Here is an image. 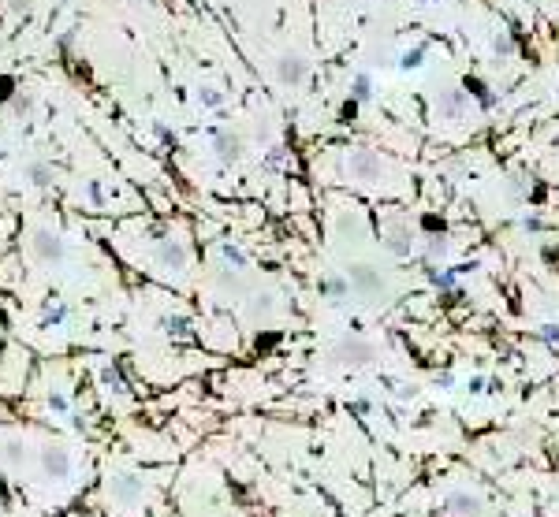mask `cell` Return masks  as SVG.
<instances>
[{
	"label": "cell",
	"mask_w": 559,
	"mask_h": 517,
	"mask_svg": "<svg viewBox=\"0 0 559 517\" xmlns=\"http://www.w3.org/2000/svg\"><path fill=\"white\" fill-rule=\"evenodd\" d=\"M347 279H351V291L365 302H377L380 294L388 291V279H384L380 268H373V264H351Z\"/></svg>",
	"instance_id": "1"
},
{
	"label": "cell",
	"mask_w": 559,
	"mask_h": 517,
	"mask_svg": "<svg viewBox=\"0 0 559 517\" xmlns=\"http://www.w3.org/2000/svg\"><path fill=\"white\" fill-rule=\"evenodd\" d=\"M30 253L38 257L41 264H57V261H63L68 246H63V238H60L52 227H34V235H30Z\"/></svg>",
	"instance_id": "2"
},
{
	"label": "cell",
	"mask_w": 559,
	"mask_h": 517,
	"mask_svg": "<svg viewBox=\"0 0 559 517\" xmlns=\"http://www.w3.org/2000/svg\"><path fill=\"white\" fill-rule=\"evenodd\" d=\"M306 78H309V60L302 56V52H280L276 56V82L280 86L298 89V86H306Z\"/></svg>",
	"instance_id": "3"
},
{
	"label": "cell",
	"mask_w": 559,
	"mask_h": 517,
	"mask_svg": "<svg viewBox=\"0 0 559 517\" xmlns=\"http://www.w3.org/2000/svg\"><path fill=\"white\" fill-rule=\"evenodd\" d=\"M38 465L49 480H68L71 476V450L60 447V443H49V447H41Z\"/></svg>",
	"instance_id": "4"
},
{
	"label": "cell",
	"mask_w": 559,
	"mask_h": 517,
	"mask_svg": "<svg viewBox=\"0 0 559 517\" xmlns=\"http://www.w3.org/2000/svg\"><path fill=\"white\" fill-rule=\"evenodd\" d=\"M380 156L373 153V149H351V156H347V171H351V179H358V182H373V179H380Z\"/></svg>",
	"instance_id": "5"
},
{
	"label": "cell",
	"mask_w": 559,
	"mask_h": 517,
	"mask_svg": "<svg viewBox=\"0 0 559 517\" xmlns=\"http://www.w3.org/2000/svg\"><path fill=\"white\" fill-rule=\"evenodd\" d=\"M466 101H470V94H466V89H459V86H444V89H436L433 108H436L440 119H463Z\"/></svg>",
	"instance_id": "6"
},
{
	"label": "cell",
	"mask_w": 559,
	"mask_h": 517,
	"mask_svg": "<svg viewBox=\"0 0 559 517\" xmlns=\"http://www.w3.org/2000/svg\"><path fill=\"white\" fill-rule=\"evenodd\" d=\"M187 261H190V249L183 246L179 238H164L161 249H157V264H161V268L183 272V268H187Z\"/></svg>",
	"instance_id": "7"
},
{
	"label": "cell",
	"mask_w": 559,
	"mask_h": 517,
	"mask_svg": "<svg viewBox=\"0 0 559 517\" xmlns=\"http://www.w3.org/2000/svg\"><path fill=\"white\" fill-rule=\"evenodd\" d=\"M332 357H340L343 365H365V361H373V343H365V339H343L340 346L332 350Z\"/></svg>",
	"instance_id": "8"
},
{
	"label": "cell",
	"mask_w": 559,
	"mask_h": 517,
	"mask_svg": "<svg viewBox=\"0 0 559 517\" xmlns=\"http://www.w3.org/2000/svg\"><path fill=\"white\" fill-rule=\"evenodd\" d=\"M213 149H216V160L220 164H239L243 160V138L235 131H220L213 138Z\"/></svg>",
	"instance_id": "9"
},
{
	"label": "cell",
	"mask_w": 559,
	"mask_h": 517,
	"mask_svg": "<svg viewBox=\"0 0 559 517\" xmlns=\"http://www.w3.org/2000/svg\"><path fill=\"white\" fill-rule=\"evenodd\" d=\"M321 298H328V302H347L351 298V279H347V275H340V272H325L321 275Z\"/></svg>",
	"instance_id": "10"
},
{
	"label": "cell",
	"mask_w": 559,
	"mask_h": 517,
	"mask_svg": "<svg viewBox=\"0 0 559 517\" xmlns=\"http://www.w3.org/2000/svg\"><path fill=\"white\" fill-rule=\"evenodd\" d=\"M108 495L120 503H139L142 498V480L139 476H112L108 480Z\"/></svg>",
	"instance_id": "11"
},
{
	"label": "cell",
	"mask_w": 559,
	"mask_h": 517,
	"mask_svg": "<svg viewBox=\"0 0 559 517\" xmlns=\"http://www.w3.org/2000/svg\"><path fill=\"white\" fill-rule=\"evenodd\" d=\"M384 246H388V253H396V257H410V249H414V238H410L407 227H392L388 238H384Z\"/></svg>",
	"instance_id": "12"
},
{
	"label": "cell",
	"mask_w": 559,
	"mask_h": 517,
	"mask_svg": "<svg viewBox=\"0 0 559 517\" xmlns=\"http://www.w3.org/2000/svg\"><path fill=\"white\" fill-rule=\"evenodd\" d=\"M23 175H26V182L30 187H38V190H45V187H52V168L45 160H30L23 168Z\"/></svg>",
	"instance_id": "13"
},
{
	"label": "cell",
	"mask_w": 559,
	"mask_h": 517,
	"mask_svg": "<svg viewBox=\"0 0 559 517\" xmlns=\"http://www.w3.org/2000/svg\"><path fill=\"white\" fill-rule=\"evenodd\" d=\"M34 105H38V97H34V94H26V89H19V94H12V112L19 116V119H30Z\"/></svg>",
	"instance_id": "14"
},
{
	"label": "cell",
	"mask_w": 559,
	"mask_h": 517,
	"mask_svg": "<svg viewBox=\"0 0 559 517\" xmlns=\"http://www.w3.org/2000/svg\"><path fill=\"white\" fill-rule=\"evenodd\" d=\"M351 97L358 101V105L373 101V78H369V75H354V78H351Z\"/></svg>",
	"instance_id": "15"
},
{
	"label": "cell",
	"mask_w": 559,
	"mask_h": 517,
	"mask_svg": "<svg viewBox=\"0 0 559 517\" xmlns=\"http://www.w3.org/2000/svg\"><path fill=\"white\" fill-rule=\"evenodd\" d=\"M421 63H425V49H407V52L399 56V67H403V71H418Z\"/></svg>",
	"instance_id": "16"
},
{
	"label": "cell",
	"mask_w": 559,
	"mask_h": 517,
	"mask_svg": "<svg viewBox=\"0 0 559 517\" xmlns=\"http://www.w3.org/2000/svg\"><path fill=\"white\" fill-rule=\"evenodd\" d=\"M492 52H496L500 60H511V56H515V41H511V34H496V41H492Z\"/></svg>",
	"instance_id": "17"
},
{
	"label": "cell",
	"mask_w": 559,
	"mask_h": 517,
	"mask_svg": "<svg viewBox=\"0 0 559 517\" xmlns=\"http://www.w3.org/2000/svg\"><path fill=\"white\" fill-rule=\"evenodd\" d=\"M4 458L12 461V465H23V461H26V443L12 439V443H8V447H4Z\"/></svg>",
	"instance_id": "18"
},
{
	"label": "cell",
	"mask_w": 559,
	"mask_h": 517,
	"mask_svg": "<svg viewBox=\"0 0 559 517\" xmlns=\"http://www.w3.org/2000/svg\"><path fill=\"white\" fill-rule=\"evenodd\" d=\"M336 116H340V123H354V119H358V101H354V97H347L343 105H340V112H336Z\"/></svg>",
	"instance_id": "19"
},
{
	"label": "cell",
	"mask_w": 559,
	"mask_h": 517,
	"mask_svg": "<svg viewBox=\"0 0 559 517\" xmlns=\"http://www.w3.org/2000/svg\"><path fill=\"white\" fill-rule=\"evenodd\" d=\"M198 101H201L205 108H220V101H224V94H220V89H213V86H205V89L198 94Z\"/></svg>",
	"instance_id": "20"
},
{
	"label": "cell",
	"mask_w": 559,
	"mask_h": 517,
	"mask_svg": "<svg viewBox=\"0 0 559 517\" xmlns=\"http://www.w3.org/2000/svg\"><path fill=\"white\" fill-rule=\"evenodd\" d=\"M250 313H254V317H269V313H272V298H269V294H261V298L250 306Z\"/></svg>",
	"instance_id": "21"
},
{
	"label": "cell",
	"mask_w": 559,
	"mask_h": 517,
	"mask_svg": "<svg viewBox=\"0 0 559 517\" xmlns=\"http://www.w3.org/2000/svg\"><path fill=\"white\" fill-rule=\"evenodd\" d=\"M447 253V242H444V238H429V257H433V261H436V257H444Z\"/></svg>",
	"instance_id": "22"
},
{
	"label": "cell",
	"mask_w": 559,
	"mask_h": 517,
	"mask_svg": "<svg viewBox=\"0 0 559 517\" xmlns=\"http://www.w3.org/2000/svg\"><path fill=\"white\" fill-rule=\"evenodd\" d=\"M8 12H12V15H26V12H30V0H8Z\"/></svg>",
	"instance_id": "23"
},
{
	"label": "cell",
	"mask_w": 559,
	"mask_h": 517,
	"mask_svg": "<svg viewBox=\"0 0 559 517\" xmlns=\"http://www.w3.org/2000/svg\"><path fill=\"white\" fill-rule=\"evenodd\" d=\"M49 405H52L57 413H68V399H63L60 391H52V394H49Z\"/></svg>",
	"instance_id": "24"
},
{
	"label": "cell",
	"mask_w": 559,
	"mask_h": 517,
	"mask_svg": "<svg viewBox=\"0 0 559 517\" xmlns=\"http://www.w3.org/2000/svg\"><path fill=\"white\" fill-rule=\"evenodd\" d=\"M86 198H90V201H97V205H101V187H97V182H90V187H86Z\"/></svg>",
	"instance_id": "25"
},
{
	"label": "cell",
	"mask_w": 559,
	"mask_h": 517,
	"mask_svg": "<svg viewBox=\"0 0 559 517\" xmlns=\"http://www.w3.org/2000/svg\"><path fill=\"white\" fill-rule=\"evenodd\" d=\"M429 4H436V0H429Z\"/></svg>",
	"instance_id": "26"
}]
</instances>
